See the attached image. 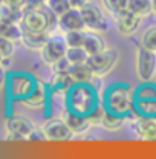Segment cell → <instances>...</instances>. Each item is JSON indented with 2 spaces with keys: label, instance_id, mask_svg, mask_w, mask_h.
Masks as SVG:
<instances>
[{
  "label": "cell",
  "instance_id": "7c38bea8",
  "mask_svg": "<svg viewBox=\"0 0 156 159\" xmlns=\"http://www.w3.org/2000/svg\"><path fill=\"white\" fill-rule=\"evenodd\" d=\"M58 26L61 31L69 32V31H84L86 25L81 16V11L77 8H71L66 11L63 16L58 17Z\"/></svg>",
  "mask_w": 156,
  "mask_h": 159
},
{
  "label": "cell",
  "instance_id": "e575fe53",
  "mask_svg": "<svg viewBox=\"0 0 156 159\" xmlns=\"http://www.w3.org/2000/svg\"><path fill=\"white\" fill-rule=\"evenodd\" d=\"M2 60H3V57H2V54H0V64H2Z\"/></svg>",
  "mask_w": 156,
  "mask_h": 159
},
{
  "label": "cell",
  "instance_id": "ba28073f",
  "mask_svg": "<svg viewBox=\"0 0 156 159\" xmlns=\"http://www.w3.org/2000/svg\"><path fill=\"white\" fill-rule=\"evenodd\" d=\"M41 130H43V133H44L48 141H69L74 135L63 118L51 119V121L44 122Z\"/></svg>",
  "mask_w": 156,
  "mask_h": 159
},
{
  "label": "cell",
  "instance_id": "ac0fdd59",
  "mask_svg": "<svg viewBox=\"0 0 156 159\" xmlns=\"http://www.w3.org/2000/svg\"><path fill=\"white\" fill-rule=\"evenodd\" d=\"M124 122H126V115H115L112 112H104L99 124L107 132H117L124 125Z\"/></svg>",
  "mask_w": 156,
  "mask_h": 159
},
{
  "label": "cell",
  "instance_id": "44dd1931",
  "mask_svg": "<svg viewBox=\"0 0 156 159\" xmlns=\"http://www.w3.org/2000/svg\"><path fill=\"white\" fill-rule=\"evenodd\" d=\"M21 34H23V29H21L20 25L8 23V21L0 19V37H6L12 41H20Z\"/></svg>",
  "mask_w": 156,
  "mask_h": 159
},
{
  "label": "cell",
  "instance_id": "ffe728a7",
  "mask_svg": "<svg viewBox=\"0 0 156 159\" xmlns=\"http://www.w3.org/2000/svg\"><path fill=\"white\" fill-rule=\"evenodd\" d=\"M44 102H46V92L40 86L35 87V90L31 95H28L26 98L21 99V104L29 107V109H41L44 106Z\"/></svg>",
  "mask_w": 156,
  "mask_h": 159
},
{
  "label": "cell",
  "instance_id": "4316f807",
  "mask_svg": "<svg viewBox=\"0 0 156 159\" xmlns=\"http://www.w3.org/2000/svg\"><path fill=\"white\" fill-rule=\"evenodd\" d=\"M101 3H103V6H104V9H106L107 12L117 16L121 11L127 9L129 0H101Z\"/></svg>",
  "mask_w": 156,
  "mask_h": 159
},
{
  "label": "cell",
  "instance_id": "5bb4252c",
  "mask_svg": "<svg viewBox=\"0 0 156 159\" xmlns=\"http://www.w3.org/2000/svg\"><path fill=\"white\" fill-rule=\"evenodd\" d=\"M133 130L141 139L156 141V116H141L133 122Z\"/></svg>",
  "mask_w": 156,
  "mask_h": 159
},
{
  "label": "cell",
  "instance_id": "52a82bcc",
  "mask_svg": "<svg viewBox=\"0 0 156 159\" xmlns=\"http://www.w3.org/2000/svg\"><path fill=\"white\" fill-rule=\"evenodd\" d=\"M66 51H67L66 40L61 39V37H49L46 44L41 48L40 55H41V60L46 64L54 66L57 61L66 57Z\"/></svg>",
  "mask_w": 156,
  "mask_h": 159
},
{
  "label": "cell",
  "instance_id": "8fae6325",
  "mask_svg": "<svg viewBox=\"0 0 156 159\" xmlns=\"http://www.w3.org/2000/svg\"><path fill=\"white\" fill-rule=\"evenodd\" d=\"M141 19L138 14L132 12L130 9H124L119 14L115 16V21H117V28L119 31V34L122 35H132L135 34L141 25Z\"/></svg>",
  "mask_w": 156,
  "mask_h": 159
},
{
  "label": "cell",
  "instance_id": "f546056e",
  "mask_svg": "<svg viewBox=\"0 0 156 159\" xmlns=\"http://www.w3.org/2000/svg\"><path fill=\"white\" fill-rule=\"evenodd\" d=\"M5 84H6V74H5V67L0 64V92L5 87Z\"/></svg>",
  "mask_w": 156,
  "mask_h": 159
},
{
  "label": "cell",
  "instance_id": "d6986e66",
  "mask_svg": "<svg viewBox=\"0 0 156 159\" xmlns=\"http://www.w3.org/2000/svg\"><path fill=\"white\" fill-rule=\"evenodd\" d=\"M23 8L17 6H11V5H3L0 6V19L8 21V23H16L20 25V21L23 19Z\"/></svg>",
  "mask_w": 156,
  "mask_h": 159
},
{
  "label": "cell",
  "instance_id": "7402d4cb",
  "mask_svg": "<svg viewBox=\"0 0 156 159\" xmlns=\"http://www.w3.org/2000/svg\"><path fill=\"white\" fill-rule=\"evenodd\" d=\"M127 9L138 14L139 17H145L150 12H153L152 11V0H129Z\"/></svg>",
  "mask_w": 156,
  "mask_h": 159
},
{
  "label": "cell",
  "instance_id": "3957f363",
  "mask_svg": "<svg viewBox=\"0 0 156 159\" xmlns=\"http://www.w3.org/2000/svg\"><path fill=\"white\" fill-rule=\"evenodd\" d=\"M118 61V51L117 49H104L98 54L89 55L86 60V64L92 69V72L95 74V77H103L106 74H109Z\"/></svg>",
  "mask_w": 156,
  "mask_h": 159
},
{
  "label": "cell",
  "instance_id": "30bf717a",
  "mask_svg": "<svg viewBox=\"0 0 156 159\" xmlns=\"http://www.w3.org/2000/svg\"><path fill=\"white\" fill-rule=\"evenodd\" d=\"M9 87H11V93L16 98L23 99L35 90L37 83H34V80L28 75H25V74H16V75L11 77Z\"/></svg>",
  "mask_w": 156,
  "mask_h": 159
},
{
  "label": "cell",
  "instance_id": "484cf974",
  "mask_svg": "<svg viewBox=\"0 0 156 159\" xmlns=\"http://www.w3.org/2000/svg\"><path fill=\"white\" fill-rule=\"evenodd\" d=\"M84 39H86V32L84 31H69L64 35L67 48H80V46H83L84 44Z\"/></svg>",
  "mask_w": 156,
  "mask_h": 159
},
{
  "label": "cell",
  "instance_id": "603a6c76",
  "mask_svg": "<svg viewBox=\"0 0 156 159\" xmlns=\"http://www.w3.org/2000/svg\"><path fill=\"white\" fill-rule=\"evenodd\" d=\"M74 84V80L69 75V72H55L54 78H52V89L55 92H63V90H69V87Z\"/></svg>",
  "mask_w": 156,
  "mask_h": 159
},
{
  "label": "cell",
  "instance_id": "83f0119b",
  "mask_svg": "<svg viewBox=\"0 0 156 159\" xmlns=\"http://www.w3.org/2000/svg\"><path fill=\"white\" fill-rule=\"evenodd\" d=\"M141 44H142V48L156 52V26L149 28V29L142 34V37H141Z\"/></svg>",
  "mask_w": 156,
  "mask_h": 159
},
{
  "label": "cell",
  "instance_id": "6da1fadb",
  "mask_svg": "<svg viewBox=\"0 0 156 159\" xmlns=\"http://www.w3.org/2000/svg\"><path fill=\"white\" fill-rule=\"evenodd\" d=\"M67 107L69 110L89 116L98 107L95 89L90 83H74L67 90Z\"/></svg>",
  "mask_w": 156,
  "mask_h": 159
},
{
  "label": "cell",
  "instance_id": "cb8c5ba5",
  "mask_svg": "<svg viewBox=\"0 0 156 159\" xmlns=\"http://www.w3.org/2000/svg\"><path fill=\"white\" fill-rule=\"evenodd\" d=\"M87 57H89V54L86 52V49L83 46H80V48H67V51H66V58L69 60L71 64L86 63Z\"/></svg>",
  "mask_w": 156,
  "mask_h": 159
},
{
  "label": "cell",
  "instance_id": "f1b7e54d",
  "mask_svg": "<svg viewBox=\"0 0 156 159\" xmlns=\"http://www.w3.org/2000/svg\"><path fill=\"white\" fill-rule=\"evenodd\" d=\"M0 54L3 58H11L14 54V41L6 37H0Z\"/></svg>",
  "mask_w": 156,
  "mask_h": 159
},
{
  "label": "cell",
  "instance_id": "8992f818",
  "mask_svg": "<svg viewBox=\"0 0 156 159\" xmlns=\"http://www.w3.org/2000/svg\"><path fill=\"white\" fill-rule=\"evenodd\" d=\"M5 127L8 132L6 139L9 141H28L29 135L35 130L34 124L23 116H11L5 121Z\"/></svg>",
  "mask_w": 156,
  "mask_h": 159
},
{
  "label": "cell",
  "instance_id": "277c9868",
  "mask_svg": "<svg viewBox=\"0 0 156 159\" xmlns=\"http://www.w3.org/2000/svg\"><path fill=\"white\" fill-rule=\"evenodd\" d=\"M135 66H136V75L142 83H149L156 75V52L149 51L145 48H138L136 57H135Z\"/></svg>",
  "mask_w": 156,
  "mask_h": 159
},
{
  "label": "cell",
  "instance_id": "7a4b0ae2",
  "mask_svg": "<svg viewBox=\"0 0 156 159\" xmlns=\"http://www.w3.org/2000/svg\"><path fill=\"white\" fill-rule=\"evenodd\" d=\"M106 109L115 115H127L132 109V92L129 86L113 84L106 93Z\"/></svg>",
  "mask_w": 156,
  "mask_h": 159
},
{
  "label": "cell",
  "instance_id": "9c48e42d",
  "mask_svg": "<svg viewBox=\"0 0 156 159\" xmlns=\"http://www.w3.org/2000/svg\"><path fill=\"white\" fill-rule=\"evenodd\" d=\"M80 11H81L86 28H89L92 31H106L107 29V21L97 5L87 2Z\"/></svg>",
  "mask_w": 156,
  "mask_h": 159
},
{
  "label": "cell",
  "instance_id": "5b68a950",
  "mask_svg": "<svg viewBox=\"0 0 156 159\" xmlns=\"http://www.w3.org/2000/svg\"><path fill=\"white\" fill-rule=\"evenodd\" d=\"M51 21H52L51 16L40 8V9L26 11L20 21V26L23 31H29V32H49Z\"/></svg>",
  "mask_w": 156,
  "mask_h": 159
},
{
  "label": "cell",
  "instance_id": "4fadbf2b",
  "mask_svg": "<svg viewBox=\"0 0 156 159\" xmlns=\"http://www.w3.org/2000/svg\"><path fill=\"white\" fill-rule=\"evenodd\" d=\"M63 119L66 121V124L69 125V129L72 130L74 135H81V133H86L90 125H92V121L89 116L86 115H80V113H75L72 110H66L63 113Z\"/></svg>",
  "mask_w": 156,
  "mask_h": 159
},
{
  "label": "cell",
  "instance_id": "d6a6232c",
  "mask_svg": "<svg viewBox=\"0 0 156 159\" xmlns=\"http://www.w3.org/2000/svg\"><path fill=\"white\" fill-rule=\"evenodd\" d=\"M152 11L156 14V0H152Z\"/></svg>",
  "mask_w": 156,
  "mask_h": 159
},
{
  "label": "cell",
  "instance_id": "836d02e7",
  "mask_svg": "<svg viewBox=\"0 0 156 159\" xmlns=\"http://www.w3.org/2000/svg\"><path fill=\"white\" fill-rule=\"evenodd\" d=\"M3 5H6V0H0V6H3Z\"/></svg>",
  "mask_w": 156,
  "mask_h": 159
},
{
  "label": "cell",
  "instance_id": "9a60e30c",
  "mask_svg": "<svg viewBox=\"0 0 156 159\" xmlns=\"http://www.w3.org/2000/svg\"><path fill=\"white\" fill-rule=\"evenodd\" d=\"M48 40H49V32H29V31H23L20 41L28 49H31V51H41V48L46 44Z\"/></svg>",
  "mask_w": 156,
  "mask_h": 159
},
{
  "label": "cell",
  "instance_id": "4dcf8cb0",
  "mask_svg": "<svg viewBox=\"0 0 156 159\" xmlns=\"http://www.w3.org/2000/svg\"><path fill=\"white\" fill-rule=\"evenodd\" d=\"M89 0H71V6L72 8H77V9H81Z\"/></svg>",
  "mask_w": 156,
  "mask_h": 159
},
{
  "label": "cell",
  "instance_id": "2e32d148",
  "mask_svg": "<svg viewBox=\"0 0 156 159\" xmlns=\"http://www.w3.org/2000/svg\"><path fill=\"white\" fill-rule=\"evenodd\" d=\"M83 48L86 49V52L89 55H94V54H98V52L106 49V40L95 31L94 32H86V39H84Z\"/></svg>",
  "mask_w": 156,
  "mask_h": 159
},
{
  "label": "cell",
  "instance_id": "d590c367",
  "mask_svg": "<svg viewBox=\"0 0 156 159\" xmlns=\"http://www.w3.org/2000/svg\"><path fill=\"white\" fill-rule=\"evenodd\" d=\"M40 2H43V3H46V2H48V0H40Z\"/></svg>",
  "mask_w": 156,
  "mask_h": 159
},
{
  "label": "cell",
  "instance_id": "e0dca14e",
  "mask_svg": "<svg viewBox=\"0 0 156 159\" xmlns=\"http://www.w3.org/2000/svg\"><path fill=\"white\" fill-rule=\"evenodd\" d=\"M69 75L72 77L74 83H90L95 77V74L92 72V69L86 63L72 64L69 69Z\"/></svg>",
  "mask_w": 156,
  "mask_h": 159
},
{
  "label": "cell",
  "instance_id": "1f68e13d",
  "mask_svg": "<svg viewBox=\"0 0 156 159\" xmlns=\"http://www.w3.org/2000/svg\"><path fill=\"white\" fill-rule=\"evenodd\" d=\"M26 0H6V5H11V6H17V8H23Z\"/></svg>",
  "mask_w": 156,
  "mask_h": 159
},
{
  "label": "cell",
  "instance_id": "d4e9b609",
  "mask_svg": "<svg viewBox=\"0 0 156 159\" xmlns=\"http://www.w3.org/2000/svg\"><path fill=\"white\" fill-rule=\"evenodd\" d=\"M46 5H48L49 11H51L57 19L72 8V6H71V0H48Z\"/></svg>",
  "mask_w": 156,
  "mask_h": 159
}]
</instances>
